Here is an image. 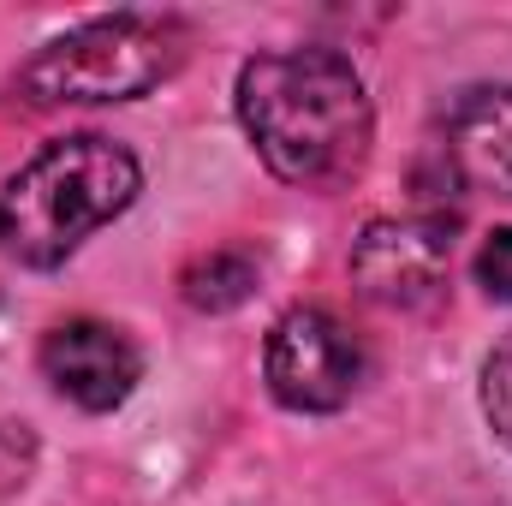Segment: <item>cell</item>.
Masks as SVG:
<instances>
[{
    "mask_svg": "<svg viewBox=\"0 0 512 506\" xmlns=\"http://www.w3.org/2000/svg\"><path fill=\"white\" fill-rule=\"evenodd\" d=\"M42 376L54 381L60 399L84 405V411H114L126 405L131 387L143 381V352L126 328L96 322V316H72L60 328H48L42 340Z\"/></svg>",
    "mask_w": 512,
    "mask_h": 506,
    "instance_id": "cell-6",
    "label": "cell"
},
{
    "mask_svg": "<svg viewBox=\"0 0 512 506\" xmlns=\"http://www.w3.org/2000/svg\"><path fill=\"white\" fill-rule=\"evenodd\" d=\"M239 120L262 167L304 191L346 185L376 137L364 78L334 48L256 54L239 72Z\"/></svg>",
    "mask_w": 512,
    "mask_h": 506,
    "instance_id": "cell-1",
    "label": "cell"
},
{
    "mask_svg": "<svg viewBox=\"0 0 512 506\" xmlns=\"http://www.w3.org/2000/svg\"><path fill=\"white\" fill-rule=\"evenodd\" d=\"M447 227L429 215H387L370 221L352 245V280L370 304L387 310H423L447 280Z\"/></svg>",
    "mask_w": 512,
    "mask_h": 506,
    "instance_id": "cell-5",
    "label": "cell"
},
{
    "mask_svg": "<svg viewBox=\"0 0 512 506\" xmlns=\"http://www.w3.org/2000/svg\"><path fill=\"white\" fill-rule=\"evenodd\" d=\"M143 173L126 143L102 131L60 137L36 149L0 191V251L24 268H54L96 227L126 215Z\"/></svg>",
    "mask_w": 512,
    "mask_h": 506,
    "instance_id": "cell-2",
    "label": "cell"
},
{
    "mask_svg": "<svg viewBox=\"0 0 512 506\" xmlns=\"http://www.w3.org/2000/svg\"><path fill=\"white\" fill-rule=\"evenodd\" d=\"M179 292L191 310H233L256 292V256L245 251H209L179 274Z\"/></svg>",
    "mask_w": 512,
    "mask_h": 506,
    "instance_id": "cell-8",
    "label": "cell"
},
{
    "mask_svg": "<svg viewBox=\"0 0 512 506\" xmlns=\"http://www.w3.org/2000/svg\"><path fill=\"white\" fill-rule=\"evenodd\" d=\"M185 60V30L173 18L149 12H114L66 30L42 54L24 60L18 96L36 108H66V102H137L155 84H167Z\"/></svg>",
    "mask_w": 512,
    "mask_h": 506,
    "instance_id": "cell-3",
    "label": "cell"
},
{
    "mask_svg": "<svg viewBox=\"0 0 512 506\" xmlns=\"http://www.w3.org/2000/svg\"><path fill=\"white\" fill-rule=\"evenodd\" d=\"M24 471H30V435L18 423H0V489L24 483Z\"/></svg>",
    "mask_w": 512,
    "mask_h": 506,
    "instance_id": "cell-11",
    "label": "cell"
},
{
    "mask_svg": "<svg viewBox=\"0 0 512 506\" xmlns=\"http://www.w3.org/2000/svg\"><path fill=\"white\" fill-rule=\"evenodd\" d=\"M441 155L459 185L512 197V84L459 90L441 126Z\"/></svg>",
    "mask_w": 512,
    "mask_h": 506,
    "instance_id": "cell-7",
    "label": "cell"
},
{
    "mask_svg": "<svg viewBox=\"0 0 512 506\" xmlns=\"http://www.w3.org/2000/svg\"><path fill=\"white\" fill-rule=\"evenodd\" d=\"M477 280H483L489 298L512 304V227H495V233L483 239V251H477Z\"/></svg>",
    "mask_w": 512,
    "mask_h": 506,
    "instance_id": "cell-10",
    "label": "cell"
},
{
    "mask_svg": "<svg viewBox=\"0 0 512 506\" xmlns=\"http://www.w3.org/2000/svg\"><path fill=\"white\" fill-rule=\"evenodd\" d=\"M268 393L286 411H340L358 387H364V340L322 304L286 310L268 334Z\"/></svg>",
    "mask_w": 512,
    "mask_h": 506,
    "instance_id": "cell-4",
    "label": "cell"
},
{
    "mask_svg": "<svg viewBox=\"0 0 512 506\" xmlns=\"http://www.w3.org/2000/svg\"><path fill=\"white\" fill-rule=\"evenodd\" d=\"M483 417H489V429L512 447V334L489 352V364H483Z\"/></svg>",
    "mask_w": 512,
    "mask_h": 506,
    "instance_id": "cell-9",
    "label": "cell"
}]
</instances>
